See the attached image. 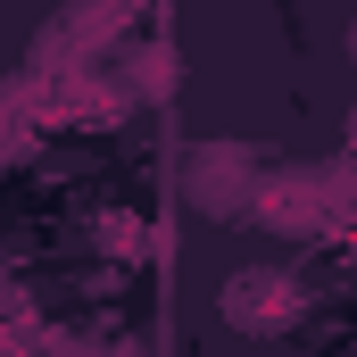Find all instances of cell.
I'll use <instances>...</instances> for the list:
<instances>
[{"label":"cell","mask_w":357,"mask_h":357,"mask_svg":"<svg viewBox=\"0 0 357 357\" xmlns=\"http://www.w3.org/2000/svg\"><path fill=\"white\" fill-rule=\"evenodd\" d=\"M299 316V282L291 274H233V291H225V324L233 333H282Z\"/></svg>","instance_id":"cell-1"},{"label":"cell","mask_w":357,"mask_h":357,"mask_svg":"<svg viewBox=\"0 0 357 357\" xmlns=\"http://www.w3.org/2000/svg\"><path fill=\"white\" fill-rule=\"evenodd\" d=\"M125 75L142 84V100H167V91H175V50H167V42H150V50H142Z\"/></svg>","instance_id":"cell-3"},{"label":"cell","mask_w":357,"mask_h":357,"mask_svg":"<svg viewBox=\"0 0 357 357\" xmlns=\"http://www.w3.org/2000/svg\"><path fill=\"white\" fill-rule=\"evenodd\" d=\"M250 183H258V158H250V150H233V142L191 158V199H199V208H241V199H250Z\"/></svg>","instance_id":"cell-2"},{"label":"cell","mask_w":357,"mask_h":357,"mask_svg":"<svg viewBox=\"0 0 357 357\" xmlns=\"http://www.w3.org/2000/svg\"><path fill=\"white\" fill-rule=\"evenodd\" d=\"M100 250H108V258H142V225H133V216H108Z\"/></svg>","instance_id":"cell-4"}]
</instances>
